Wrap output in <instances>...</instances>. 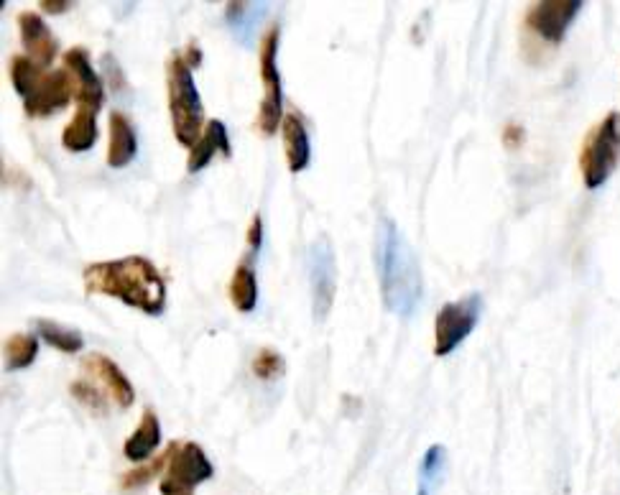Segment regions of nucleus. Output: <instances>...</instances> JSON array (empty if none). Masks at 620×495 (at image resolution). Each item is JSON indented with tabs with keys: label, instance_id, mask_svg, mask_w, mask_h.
Segmentation results:
<instances>
[{
	"label": "nucleus",
	"instance_id": "obj_1",
	"mask_svg": "<svg viewBox=\"0 0 620 495\" xmlns=\"http://www.w3.org/2000/svg\"><path fill=\"white\" fill-rule=\"evenodd\" d=\"M376 266L383 307L396 317H411L424 294L421 266L406 235L386 215L378 220L376 230Z\"/></svg>",
	"mask_w": 620,
	"mask_h": 495
},
{
	"label": "nucleus",
	"instance_id": "obj_2",
	"mask_svg": "<svg viewBox=\"0 0 620 495\" xmlns=\"http://www.w3.org/2000/svg\"><path fill=\"white\" fill-rule=\"evenodd\" d=\"M87 294L120 299L128 307L159 317L166 309V281L159 268L143 256H126L118 261L90 263L85 268Z\"/></svg>",
	"mask_w": 620,
	"mask_h": 495
},
{
	"label": "nucleus",
	"instance_id": "obj_3",
	"mask_svg": "<svg viewBox=\"0 0 620 495\" xmlns=\"http://www.w3.org/2000/svg\"><path fill=\"white\" fill-rule=\"evenodd\" d=\"M166 90H169V115L174 138L182 146L194 148V143L202 136V120H205V108L202 97L197 90V82L192 77V67L187 64L184 54H171L166 64Z\"/></svg>",
	"mask_w": 620,
	"mask_h": 495
},
{
	"label": "nucleus",
	"instance_id": "obj_4",
	"mask_svg": "<svg viewBox=\"0 0 620 495\" xmlns=\"http://www.w3.org/2000/svg\"><path fill=\"white\" fill-rule=\"evenodd\" d=\"M620 159V113H608L598 126L587 133L582 143L580 171L587 189H600L610 177Z\"/></svg>",
	"mask_w": 620,
	"mask_h": 495
},
{
	"label": "nucleus",
	"instance_id": "obj_5",
	"mask_svg": "<svg viewBox=\"0 0 620 495\" xmlns=\"http://www.w3.org/2000/svg\"><path fill=\"white\" fill-rule=\"evenodd\" d=\"M279 26H271L266 36L261 39L258 49V67H261L263 80V100L258 110V131L263 136H274L279 131V123H284V92H281V74L279 64Z\"/></svg>",
	"mask_w": 620,
	"mask_h": 495
},
{
	"label": "nucleus",
	"instance_id": "obj_6",
	"mask_svg": "<svg viewBox=\"0 0 620 495\" xmlns=\"http://www.w3.org/2000/svg\"><path fill=\"white\" fill-rule=\"evenodd\" d=\"M480 314H483V296L480 294H467L457 302L444 304L434 317V355L447 358L450 353H455L462 342L473 335Z\"/></svg>",
	"mask_w": 620,
	"mask_h": 495
},
{
	"label": "nucleus",
	"instance_id": "obj_7",
	"mask_svg": "<svg viewBox=\"0 0 620 495\" xmlns=\"http://www.w3.org/2000/svg\"><path fill=\"white\" fill-rule=\"evenodd\" d=\"M215 475L205 450L197 442L169 444V465L159 483L161 495H194V488Z\"/></svg>",
	"mask_w": 620,
	"mask_h": 495
},
{
	"label": "nucleus",
	"instance_id": "obj_8",
	"mask_svg": "<svg viewBox=\"0 0 620 495\" xmlns=\"http://www.w3.org/2000/svg\"><path fill=\"white\" fill-rule=\"evenodd\" d=\"M307 271L309 289H312V314L317 322H325L337 294V258L327 235H319L309 245Z\"/></svg>",
	"mask_w": 620,
	"mask_h": 495
},
{
	"label": "nucleus",
	"instance_id": "obj_9",
	"mask_svg": "<svg viewBox=\"0 0 620 495\" xmlns=\"http://www.w3.org/2000/svg\"><path fill=\"white\" fill-rule=\"evenodd\" d=\"M582 11V0H541L526 13V29L549 44H562L569 23Z\"/></svg>",
	"mask_w": 620,
	"mask_h": 495
},
{
	"label": "nucleus",
	"instance_id": "obj_10",
	"mask_svg": "<svg viewBox=\"0 0 620 495\" xmlns=\"http://www.w3.org/2000/svg\"><path fill=\"white\" fill-rule=\"evenodd\" d=\"M74 97V80L69 69H54V72L41 74L34 92L23 100V110L29 118H44L57 110L67 108Z\"/></svg>",
	"mask_w": 620,
	"mask_h": 495
},
{
	"label": "nucleus",
	"instance_id": "obj_11",
	"mask_svg": "<svg viewBox=\"0 0 620 495\" xmlns=\"http://www.w3.org/2000/svg\"><path fill=\"white\" fill-rule=\"evenodd\" d=\"M64 69H69L74 80V100L82 110H92L100 113L105 103V85L100 80V74L92 69L90 54L82 46H74L64 54Z\"/></svg>",
	"mask_w": 620,
	"mask_h": 495
},
{
	"label": "nucleus",
	"instance_id": "obj_12",
	"mask_svg": "<svg viewBox=\"0 0 620 495\" xmlns=\"http://www.w3.org/2000/svg\"><path fill=\"white\" fill-rule=\"evenodd\" d=\"M18 29H21V44L26 49V57L34 59L41 69L52 67L54 57H57V41H54L44 18L34 11H23L18 16Z\"/></svg>",
	"mask_w": 620,
	"mask_h": 495
},
{
	"label": "nucleus",
	"instance_id": "obj_13",
	"mask_svg": "<svg viewBox=\"0 0 620 495\" xmlns=\"http://www.w3.org/2000/svg\"><path fill=\"white\" fill-rule=\"evenodd\" d=\"M82 368H85L90 376H95L97 381L108 388V393L113 396L118 406L128 409V406L136 401V391H133L128 376L120 370V365L115 363V360L108 358V355L90 353L85 360H82Z\"/></svg>",
	"mask_w": 620,
	"mask_h": 495
},
{
	"label": "nucleus",
	"instance_id": "obj_14",
	"mask_svg": "<svg viewBox=\"0 0 620 495\" xmlns=\"http://www.w3.org/2000/svg\"><path fill=\"white\" fill-rule=\"evenodd\" d=\"M110 128V143H108V166L113 169H123L133 161L138 151L136 128H133L131 118L120 110H113L108 120Z\"/></svg>",
	"mask_w": 620,
	"mask_h": 495
},
{
	"label": "nucleus",
	"instance_id": "obj_15",
	"mask_svg": "<svg viewBox=\"0 0 620 495\" xmlns=\"http://www.w3.org/2000/svg\"><path fill=\"white\" fill-rule=\"evenodd\" d=\"M217 154L230 156V138H228V128L222 120H207L205 131H202L200 141L194 143V148L189 151L187 159V169L189 174H197V171L205 169Z\"/></svg>",
	"mask_w": 620,
	"mask_h": 495
},
{
	"label": "nucleus",
	"instance_id": "obj_16",
	"mask_svg": "<svg viewBox=\"0 0 620 495\" xmlns=\"http://www.w3.org/2000/svg\"><path fill=\"white\" fill-rule=\"evenodd\" d=\"M281 133H284V148H286V164L289 171L299 174L312 161V143H309V133L304 128V120L296 113H289L281 123Z\"/></svg>",
	"mask_w": 620,
	"mask_h": 495
},
{
	"label": "nucleus",
	"instance_id": "obj_17",
	"mask_svg": "<svg viewBox=\"0 0 620 495\" xmlns=\"http://www.w3.org/2000/svg\"><path fill=\"white\" fill-rule=\"evenodd\" d=\"M161 442V422L156 416L154 409H143L141 424L136 427V432L126 439L123 444V455L131 462H143L154 455V450Z\"/></svg>",
	"mask_w": 620,
	"mask_h": 495
},
{
	"label": "nucleus",
	"instance_id": "obj_18",
	"mask_svg": "<svg viewBox=\"0 0 620 495\" xmlns=\"http://www.w3.org/2000/svg\"><path fill=\"white\" fill-rule=\"evenodd\" d=\"M97 141V113L92 110L77 108L74 118L69 120L67 128L62 131V146L74 151V154H82V151H90Z\"/></svg>",
	"mask_w": 620,
	"mask_h": 495
},
{
	"label": "nucleus",
	"instance_id": "obj_19",
	"mask_svg": "<svg viewBox=\"0 0 620 495\" xmlns=\"http://www.w3.org/2000/svg\"><path fill=\"white\" fill-rule=\"evenodd\" d=\"M444 473H447V447L444 444H432L419 465V485H416V495H434L439 485L444 483Z\"/></svg>",
	"mask_w": 620,
	"mask_h": 495
},
{
	"label": "nucleus",
	"instance_id": "obj_20",
	"mask_svg": "<svg viewBox=\"0 0 620 495\" xmlns=\"http://www.w3.org/2000/svg\"><path fill=\"white\" fill-rule=\"evenodd\" d=\"M230 302L238 312L248 314L256 309L258 304V281H256V271L248 261L238 263L235 268L233 281H230Z\"/></svg>",
	"mask_w": 620,
	"mask_h": 495
},
{
	"label": "nucleus",
	"instance_id": "obj_21",
	"mask_svg": "<svg viewBox=\"0 0 620 495\" xmlns=\"http://www.w3.org/2000/svg\"><path fill=\"white\" fill-rule=\"evenodd\" d=\"M6 370H23L29 368L39 355V335H29V332H16L6 340Z\"/></svg>",
	"mask_w": 620,
	"mask_h": 495
},
{
	"label": "nucleus",
	"instance_id": "obj_22",
	"mask_svg": "<svg viewBox=\"0 0 620 495\" xmlns=\"http://www.w3.org/2000/svg\"><path fill=\"white\" fill-rule=\"evenodd\" d=\"M36 335L41 337L44 342H49L52 348L62 350V353H80L85 340L77 330H69V327L59 325V322H52V319H39L36 322Z\"/></svg>",
	"mask_w": 620,
	"mask_h": 495
},
{
	"label": "nucleus",
	"instance_id": "obj_23",
	"mask_svg": "<svg viewBox=\"0 0 620 495\" xmlns=\"http://www.w3.org/2000/svg\"><path fill=\"white\" fill-rule=\"evenodd\" d=\"M41 80V67L29 59L26 54H18V57L11 59V82H13V90L26 100V97L34 92L36 82Z\"/></svg>",
	"mask_w": 620,
	"mask_h": 495
},
{
	"label": "nucleus",
	"instance_id": "obj_24",
	"mask_svg": "<svg viewBox=\"0 0 620 495\" xmlns=\"http://www.w3.org/2000/svg\"><path fill=\"white\" fill-rule=\"evenodd\" d=\"M251 368L253 376L261 378V381H276V378L284 376L286 363L284 358H281V353H276V350L271 348H261L256 353V358H253Z\"/></svg>",
	"mask_w": 620,
	"mask_h": 495
},
{
	"label": "nucleus",
	"instance_id": "obj_25",
	"mask_svg": "<svg viewBox=\"0 0 620 495\" xmlns=\"http://www.w3.org/2000/svg\"><path fill=\"white\" fill-rule=\"evenodd\" d=\"M166 465H169V450H166L164 455L159 457V460L151 462V465L141 467V470H131V473L123 475V480H120V485H123V488H126V490L141 488V485H146L148 480L156 478V475H159Z\"/></svg>",
	"mask_w": 620,
	"mask_h": 495
},
{
	"label": "nucleus",
	"instance_id": "obj_26",
	"mask_svg": "<svg viewBox=\"0 0 620 495\" xmlns=\"http://www.w3.org/2000/svg\"><path fill=\"white\" fill-rule=\"evenodd\" d=\"M72 396L77 401H80V404H85L90 411H95V414H105V411H108V404H105V396L100 391H97V388L92 386V383H87V381L72 383Z\"/></svg>",
	"mask_w": 620,
	"mask_h": 495
},
{
	"label": "nucleus",
	"instance_id": "obj_27",
	"mask_svg": "<svg viewBox=\"0 0 620 495\" xmlns=\"http://www.w3.org/2000/svg\"><path fill=\"white\" fill-rule=\"evenodd\" d=\"M524 141H526V131L521 126L508 123V126L503 128V146H506L508 151H518V148L524 146Z\"/></svg>",
	"mask_w": 620,
	"mask_h": 495
},
{
	"label": "nucleus",
	"instance_id": "obj_28",
	"mask_svg": "<svg viewBox=\"0 0 620 495\" xmlns=\"http://www.w3.org/2000/svg\"><path fill=\"white\" fill-rule=\"evenodd\" d=\"M261 243H263V220L261 215H253L251 228H248V248H251L253 253H258L261 251Z\"/></svg>",
	"mask_w": 620,
	"mask_h": 495
},
{
	"label": "nucleus",
	"instance_id": "obj_29",
	"mask_svg": "<svg viewBox=\"0 0 620 495\" xmlns=\"http://www.w3.org/2000/svg\"><path fill=\"white\" fill-rule=\"evenodd\" d=\"M39 8L44 13H67L69 8H74L72 0H41Z\"/></svg>",
	"mask_w": 620,
	"mask_h": 495
},
{
	"label": "nucleus",
	"instance_id": "obj_30",
	"mask_svg": "<svg viewBox=\"0 0 620 495\" xmlns=\"http://www.w3.org/2000/svg\"><path fill=\"white\" fill-rule=\"evenodd\" d=\"M184 59H187V64H189V67H197V64L202 62V52H200V46L189 44V46H187V52H184Z\"/></svg>",
	"mask_w": 620,
	"mask_h": 495
}]
</instances>
